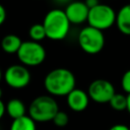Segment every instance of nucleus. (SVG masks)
<instances>
[{"label": "nucleus", "instance_id": "f257e3e1", "mask_svg": "<svg viewBox=\"0 0 130 130\" xmlns=\"http://www.w3.org/2000/svg\"><path fill=\"white\" fill-rule=\"evenodd\" d=\"M76 79L72 71L66 68H55L48 72L44 79L45 89L52 96H65L75 87Z\"/></svg>", "mask_w": 130, "mask_h": 130}, {"label": "nucleus", "instance_id": "f03ea898", "mask_svg": "<svg viewBox=\"0 0 130 130\" xmlns=\"http://www.w3.org/2000/svg\"><path fill=\"white\" fill-rule=\"evenodd\" d=\"M70 24L65 11L57 8L50 10L43 20L47 38L53 41H61L65 39L69 32Z\"/></svg>", "mask_w": 130, "mask_h": 130}, {"label": "nucleus", "instance_id": "7ed1b4c3", "mask_svg": "<svg viewBox=\"0 0 130 130\" xmlns=\"http://www.w3.org/2000/svg\"><path fill=\"white\" fill-rule=\"evenodd\" d=\"M59 111L58 103L52 95H39L31 101L28 116L36 122L45 123L52 121Z\"/></svg>", "mask_w": 130, "mask_h": 130}, {"label": "nucleus", "instance_id": "20e7f679", "mask_svg": "<svg viewBox=\"0 0 130 130\" xmlns=\"http://www.w3.org/2000/svg\"><path fill=\"white\" fill-rule=\"evenodd\" d=\"M78 45L87 54L94 55L100 53L105 46V36L103 30L87 25L78 34Z\"/></svg>", "mask_w": 130, "mask_h": 130}, {"label": "nucleus", "instance_id": "39448f33", "mask_svg": "<svg viewBox=\"0 0 130 130\" xmlns=\"http://www.w3.org/2000/svg\"><path fill=\"white\" fill-rule=\"evenodd\" d=\"M117 12L107 4L100 3L93 8L89 9L87 23L88 25L101 30L108 29L116 24Z\"/></svg>", "mask_w": 130, "mask_h": 130}, {"label": "nucleus", "instance_id": "423d86ee", "mask_svg": "<svg viewBox=\"0 0 130 130\" xmlns=\"http://www.w3.org/2000/svg\"><path fill=\"white\" fill-rule=\"evenodd\" d=\"M16 55L22 65L35 67L41 65L45 61L46 50L41 43L30 40L22 42Z\"/></svg>", "mask_w": 130, "mask_h": 130}, {"label": "nucleus", "instance_id": "0eeeda50", "mask_svg": "<svg viewBox=\"0 0 130 130\" xmlns=\"http://www.w3.org/2000/svg\"><path fill=\"white\" fill-rule=\"evenodd\" d=\"M3 78L8 86L15 89H20L28 85L31 76L26 66L22 64H13L5 70L3 73Z\"/></svg>", "mask_w": 130, "mask_h": 130}, {"label": "nucleus", "instance_id": "6e6552de", "mask_svg": "<svg viewBox=\"0 0 130 130\" xmlns=\"http://www.w3.org/2000/svg\"><path fill=\"white\" fill-rule=\"evenodd\" d=\"M87 93L89 99L93 102L98 104H106L111 101L116 91L111 81L107 79H95L88 85Z\"/></svg>", "mask_w": 130, "mask_h": 130}, {"label": "nucleus", "instance_id": "1a4fd4ad", "mask_svg": "<svg viewBox=\"0 0 130 130\" xmlns=\"http://www.w3.org/2000/svg\"><path fill=\"white\" fill-rule=\"evenodd\" d=\"M65 13L70 21L73 24H81L87 21L89 8L82 1H72L67 4L65 8Z\"/></svg>", "mask_w": 130, "mask_h": 130}, {"label": "nucleus", "instance_id": "9d476101", "mask_svg": "<svg viewBox=\"0 0 130 130\" xmlns=\"http://www.w3.org/2000/svg\"><path fill=\"white\" fill-rule=\"evenodd\" d=\"M68 107L74 112L84 111L89 103V95L87 92L80 88H74L66 95Z\"/></svg>", "mask_w": 130, "mask_h": 130}, {"label": "nucleus", "instance_id": "9b49d317", "mask_svg": "<svg viewBox=\"0 0 130 130\" xmlns=\"http://www.w3.org/2000/svg\"><path fill=\"white\" fill-rule=\"evenodd\" d=\"M116 25L121 34L130 36V3L122 6L117 12Z\"/></svg>", "mask_w": 130, "mask_h": 130}, {"label": "nucleus", "instance_id": "f8f14e48", "mask_svg": "<svg viewBox=\"0 0 130 130\" xmlns=\"http://www.w3.org/2000/svg\"><path fill=\"white\" fill-rule=\"evenodd\" d=\"M22 41L16 35L9 34L3 37L1 41V48L7 54H17L18 50L20 49Z\"/></svg>", "mask_w": 130, "mask_h": 130}, {"label": "nucleus", "instance_id": "ddd939ff", "mask_svg": "<svg viewBox=\"0 0 130 130\" xmlns=\"http://www.w3.org/2000/svg\"><path fill=\"white\" fill-rule=\"evenodd\" d=\"M26 109L24 104L18 99H11L6 104V113L14 120L25 116Z\"/></svg>", "mask_w": 130, "mask_h": 130}, {"label": "nucleus", "instance_id": "4468645a", "mask_svg": "<svg viewBox=\"0 0 130 130\" xmlns=\"http://www.w3.org/2000/svg\"><path fill=\"white\" fill-rule=\"evenodd\" d=\"M9 130H37L36 121L28 115H25L18 119H14Z\"/></svg>", "mask_w": 130, "mask_h": 130}, {"label": "nucleus", "instance_id": "2eb2a0df", "mask_svg": "<svg viewBox=\"0 0 130 130\" xmlns=\"http://www.w3.org/2000/svg\"><path fill=\"white\" fill-rule=\"evenodd\" d=\"M28 36L31 41L35 42H41L45 38H47L46 29L43 25V23H35L32 24L28 29Z\"/></svg>", "mask_w": 130, "mask_h": 130}, {"label": "nucleus", "instance_id": "dca6fc26", "mask_svg": "<svg viewBox=\"0 0 130 130\" xmlns=\"http://www.w3.org/2000/svg\"><path fill=\"white\" fill-rule=\"evenodd\" d=\"M110 107L115 111H124L127 109V94L115 93L109 102Z\"/></svg>", "mask_w": 130, "mask_h": 130}, {"label": "nucleus", "instance_id": "f3484780", "mask_svg": "<svg viewBox=\"0 0 130 130\" xmlns=\"http://www.w3.org/2000/svg\"><path fill=\"white\" fill-rule=\"evenodd\" d=\"M53 123L56 125V126H58V127H64V126H66L67 124H68V122H69V117H68V115L65 113V112H63V111H59L56 115H55V117L53 118Z\"/></svg>", "mask_w": 130, "mask_h": 130}, {"label": "nucleus", "instance_id": "a211bd4d", "mask_svg": "<svg viewBox=\"0 0 130 130\" xmlns=\"http://www.w3.org/2000/svg\"><path fill=\"white\" fill-rule=\"evenodd\" d=\"M121 86H122V89L124 92H126L127 94L130 93V69L125 71L124 74L122 75Z\"/></svg>", "mask_w": 130, "mask_h": 130}, {"label": "nucleus", "instance_id": "6ab92c4d", "mask_svg": "<svg viewBox=\"0 0 130 130\" xmlns=\"http://www.w3.org/2000/svg\"><path fill=\"white\" fill-rule=\"evenodd\" d=\"M6 19V10L4 8V6L2 4H0V25H2L4 23Z\"/></svg>", "mask_w": 130, "mask_h": 130}, {"label": "nucleus", "instance_id": "aec40b11", "mask_svg": "<svg viewBox=\"0 0 130 130\" xmlns=\"http://www.w3.org/2000/svg\"><path fill=\"white\" fill-rule=\"evenodd\" d=\"M109 130H130V127H128L124 124H115Z\"/></svg>", "mask_w": 130, "mask_h": 130}, {"label": "nucleus", "instance_id": "412c9836", "mask_svg": "<svg viewBox=\"0 0 130 130\" xmlns=\"http://www.w3.org/2000/svg\"><path fill=\"white\" fill-rule=\"evenodd\" d=\"M84 2H85V4L87 5V7H88L89 9L95 7L96 5L100 4V0H85Z\"/></svg>", "mask_w": 130, "mask_h": 130}, {"label": "nucleus", "instance_id": "4be33fe9", "mask_svg": "<svg viewBox=\"0 0 130 130\" xmlns=\"http://www.w3.org/2000/svg\"><path fill=\"white\" fill-rule=\"evenodd\" d=\"M5 113H6V105L0 100V119L4 116Z\"/></svg>", "mask_w": 130, "mask_h": 130}, {"label": "nucleus", "instance_id": "5701e85b", "mask_svg": "<svg viewBox=\"0 0 130 130\" xmlns=\"http://www.w3.org/2000/svg\"><path fill=\"white\" fill-rule=\"evenodd\" d=\"M60 4H69L70 2H72V0H54Z\"/></svg>", "mask_w": 130, "mask_h": 130}, {"label": "nucleus", "instance_id": "b1692460", "mask_svg": "<svg viewBox=\"0 0 130 130\" xmlns=\"http://www.w3.org/2000/svg\"><path fill=\"white\" fill-rule=\"evenodd\" d=\"M126 110H127L128 113L130 114V93L127 94V109H126Z\"/></svg>", "mask_w": 130, "mask_h": 130}, {"label": "nucleus", "instance_id": "393cba45", "mask_svg": "<svg viewBox=\"0 0 130 130\" xmlns=\"http://www.w3.org/2000/svg\"><path fill=\"white\" fill-rule=\"evenodd\" d=\"M2 77H3V73H2V71H1V69H0V81H1Z\"/></svg>", "mask_w": 130, "mask_h": 130}, {"label": "nucleus", "instance_id": "a878e982", "mask_svg": "<svg viewBox=\"0 0 130 130\" xmlns=\"http://www.w3.org/2000/svg\"><path fill=\"white\" fill-rule=\"evenodd\" d=\"M2 89H1V87H0V100H1V98H2Z\"/></svg>", "mask_w": 130, "mask_h": 130}, {"label": "nucleus", "instance_id": "bb28decb", "mask_svg": "<svg viewBox=\"0 0 130 130\" xmlns=\"http://www.w3.org/2000/svg\"><path fill=\"white\" fill-rule=\"evenodd\" d=\"M129 1H130V0H129Z\"/></svg>", "mask_w": 130, "mask_h": 130}]
</instances>
